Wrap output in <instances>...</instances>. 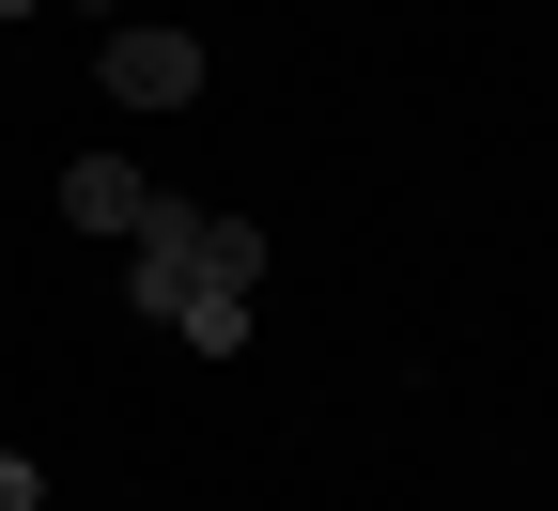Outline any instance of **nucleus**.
<instances>
[{"label": "nucleus", "instance_id": "7ed1b4c3", "mask_svg": "<svg viewBox=\"0 0 558 511\" xmlns=\"http://www.w3.org/2000/svg\"><path fill=\"white\" fill-rule=\"evenodd\" d=\"M171 326H186V341H202V356H233V341H248V295H186V311H171Z\"/></svg>", "mask_w": 558, "mask_h": 511}, {"label": "nucleus", "instance_id": "39448f33", "mask_svg": "<svg viewBox=\"0 0 558 511\" xmlns=\"http://www.w3.org/2000/svg\"><path fill=\"white\" fill-rule=\"evenodd\" d=\"M0 16H32V0H0Z\"/></svg>", "mask_w": 558, "mask_h": 511}, {"label": "nucleus", "instance_id": "20e7f679", "mask_svg": "<svg viewBox=\"0 0 558 511\" xmlns=\"http://www.w3.org/2000/svg\"><path fill=\"white\" fill-rule=\"evenodd\" d=\"M62 16H124V0H62Z\"/></svg>", "mask_w": 558, "mask_h": 511}, {"label": "nucleus", "instance_id": "f257e3e1", "mask_svg": "<svg viewBox=\"0 0 558 511\" xmlns=\"http://www.w3.org/2000/svg\"><path fill=\"white\" fill-rule=\"evenodd\" d=\"M94 78H109V109H186V94H202V32H156V16H124V32L94 47Z\"/></svg>", "mask_w": 558, "mask_h": 511}, {"label": "nucleus", "instance_id": "f03ea898", "mask_svg": "<svg viewBox=\"0 0 558 511\" xmlns=\"http://www.w3.org/2000/svg\"><path fill=\"white\" fill-rule=\"evenodd\" d=\"M62 217H78V233H94V248H124V233H140V217H156V186H140V171L109 156V139H94V156H78V171H62Z\"/></svg>", "mask_w": 558, "mask_h": 511}]
</instances>
